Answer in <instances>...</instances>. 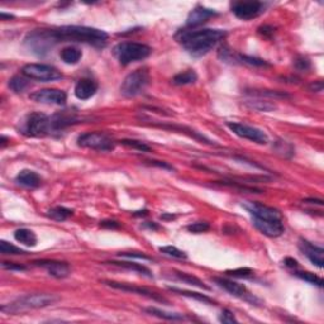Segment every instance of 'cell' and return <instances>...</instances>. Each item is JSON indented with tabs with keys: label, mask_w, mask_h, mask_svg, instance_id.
<instances>
[{
	"label": "cell",
	"mask_w": 324,
	"mask_h": 324,
	"mask_svg": "<svg viewBox=\"0 0 324 324\" xmlns=\"http://www.w3.org/2000/svg\"><path fill=\"white\" fill-rule=\"evenodd\" d=\"M107 32L84 25H65L60 28L36 29L25 36L24 46L31 54L43 57L55 46L65 42L92 44L94 47L103 48L108 42Z\"/></svg>",
	"instance_id": "6da1fadb"
},
{
	"label": "cell",
	"mask_w": 324,
	"mask_h": 324,
	"mask_svg": "<svg viewBox=\"0 0 324 324\" xmlns=\"http://www.w3.org/2000/svg\"><path fill=\"white\" fill-rule=\"evenodd\" d=\"M226 36L223 29H184L177 33L176 39L188 54L200 57L213 50Z\"/></svg>",
	"instance_id": "7a4b0ae2"
},
{
	"label": "cell",
	"mask_w": 324,
	"mask_h": 324,
	"mask_svg": "<svg viewBox=\"0 0 324 324\" xmlns=\"http://www.w3.org/2000/svg\"><path fill=\"white\" fill-rule=\"evenodd\" d=\"M58 300H60V296L55 295V294H27V295L19 296L14 302L1 306V312L6 313V314H18V313H24L28 310L54 305Z\"/></svg>",
	"instance_id": "3957f363"
},
{
	"label": "cell",
	"mask_w": 324,
	"mask_h": 324,
	"mask_svg": "<svg viewBox=\"0 0 324 324\" xmlns=\"http://www.w3.org/2000/svg\"><path fill=\"white\" fill-rule=\"evenodd\" d=\"M19 133L25 137H44L52 134V126H51V116L43 113H31L25 115L19 124Z\"/></svg>",
	"instance_id": "277c9868"
},
{
	"label": "cell",
	"mask_w": 324,
	"mask_h": 324,
	"mask_svg": "<svg viewBox=\"0 0 324 324\" xmlns=\"http://www.w3.org/2000/svg\"><path fill=\"white\" fill-rule=\"evenodd\" d=\"M151 52L152 50L150 46L138 42H122L113 48L114 56L123 66L145 60L151 55Z\"/></svg>",
	"instance_id": "5b68a950"
},
{
	"label": "cell",
	"mask_w": 324,
	"mask_h": 324,
	"mask_svg": "<svg viewBox=\"0 0 324 324\" xmlns=\"http://www.w3.org/2000/svg\"><path fill=\"white\" fill-rule=\"evenodd\" d=\"M150 82V74L146 69H138L126 76L120 85V93L124 98H135L145 92Z\"/></svg>",
	"instance_id": "8992f818"
},
{
	"label": "cell",
	"mask_w": 324,
	"mask_h": 324,
	"mask_svg": "<svg viewBox=\"0 0 324 324\" xmlns=\"http://www.w3.org/2000/svg\"><path fill=\"white\" fill-rule=\"evenodd\" d=\"M22 75L28 77L29 80H37L41 82L56 81V80L63 79V75L61 71L51 65H44V63H28L23 66Z\"/></svg>",
	"instance_id": "52a82bcc"
},
{
	"label": "cell",
	"mask_w": 324,
	"mask_h": 324,
	"mask_svg": "<svg viewBox=\"0 0 324 324\" xmlns=\"http://www.w3.org/2000/svg\"><path fill=\"white\" fill-rule=\"evenodd\" d=\"M77 145L80 147L90 148V150L101 152L113 151L114 147H115L113 139L110 138L109 135L101 132H88L79 135Z\"/></svg>",
	"instance_id": "ba28073f"
},
{
	"label": "cell",
	"mask_w": 324,
	"mask_h": 324,
	"mask_svg": "<svg viewBox=\"0 0 324 324\" xmlns=\"http://www.w3.org/2000/svg\"><path fill=\"white\" fill-rule=\"evenodd\" d=\"M227 127L232 131L233 133L241 138L248 139V141L255 142L258 145H266L268 142L267 134L261 131V129L256 128V127L248 126L245 123H237V122H228Z\"/></svg>",
	"instance_id": "9c48e42d"
},
{
	"label": "cell",
	"mask_w": 324,
	"mask_h": 324,
	"mask_svg": "<svg viewBox=\"0 0 324 324\" xmlns=\"http://www.w3.org/2000/svg\"><path fill=\"white\" fill-rule=\"evenodd\" d=\"M233 14L241 20H251L257 18L265 12V4L262 1H236L232 4Z\"/></svg>",
	"instance_id": "30bf717a"
},
{
	"label": "cell",
	"mask_w": 324,
	"mask_h": 324,
	"mask_svg": "<svg viewBox=\"0 0 324 324\" xmlns=\"http://www.w3.org/2000/svg\"><path fill=\"white\" fill-rule=\"evenodd\" d=\"M29 98L39 104L65 105L67 100V94L60 89H42L31 94Z\"/></svg>",
	"instance_id": "8fae6325"
},
{
	"label": "cell",
	"mask_w": 324,
	"mask_h": 324,
	"mask_svg": "<svg viewBox=\"0 0 324 324\" xmlns=\"http://www.w3.org/2000/svg\"><path fill=\"white\" fill-rule=\"evenodd\" d=\"M213 281L217 284L218 286H220L222 289L228 291L230 295L241 298V299H245L249 303H253L256 300L255 298L252 296V294L247 290V287H246L245 285H242V284L237 283V281L229 280V279H226V277H213Z\"/></svg>",
	"instance_id": "7c38bea8"
},
{
	"label": "cell",
	"mask_w": 324,
	"mask_h": 324,
	"mask_svg": "<svg viewBox=\"0 0 324 324\" xmlns=\"http://www.w3.org/2000/svg\"><path fill=\"white\" fill-rule=\"evenodd\" d=\"M35 266H39V267L44 268L47 271V274L50 276L55 277V279H65L71 274V268L67 262L63 261H55V260H38V261L33 262Z\"/></svg>",
	"instance_id": "4fadbf2b"
},
{
	"label": "cell",
	"mask_w": 324,
	"mask_h": 324,
	"mask_svg": "<svg viewBox=\"0 0 324 324\" xmlns=\"http://www.w3.org/2000/svg\"><path fill=\"white\" fill-rule=\"evenodd\" d=\"M253 226L264 236L270 237V238L280 237L285 230L283 219H253Z\"/></svg>",
	"instance_id": "5bb4252c"
},
{
	"label": "cell",
	"mask_w": 324,
	"mask_h": 324,
	"mask_svg": "<svg viewBox=\"0 0 324 324\" xmlns=\"http://www.w3.org/2000/svg\"><path fill=\"white\" fill-rule=\"evenodd\" d=\"M105 285L108 286L113 287L116 290H122V291H127V293H132V294H138V295L146 296V298H150V299L157 300V302L166 303L167 300L164 299L162 296L158 295L157 293L151 291L147 287H141V286H134L132 284H127V283H118V281H104Z\"/></svg>",
	"instance_id": "9a60e30c"
},
{
	"label": "cell",
	"mask_w": 324,
	"mask_h": 324,
	"mask_svg": "<svg viewBox=\"0 0 324 324\" xmlns=\"http://www.w3.org/2000/svg\"><path fill=\"white\" fill-rule=\"evenodd\" d=\"M299 249L313 265H315L318 268H323L324 249L322 247L313 245L312 242H309L306 239L300 238Z\"/></svg>",
	"instance_id": "2e32d148"
},
{
	"label": "cell",
	"mask_w": 324,
	"mask_h": 324,
	"mask_svg": "<svg viewBox=\"0 0 324 324\" xmlns=\"http://www.w3.org/2000/svg\"><path fill=\"white\" fill-rule=\"evenodd\" d=\"M218 16V13L214 9L204 8L202 5H198L195 9H192L186 18V27L189 29H194L199 25L204 24L209 18Z\"/></svg>",
	"instance_id": "e0dca14e"
},
{
	"label": "cell",
	"mask_w": 324,
	"mask_h": 324,
	"mask_svg": "<svg viewBox=\"0 0 324 324\" xmlns=\"http://www.w3.org/2000/svg\"><path fill=\"white\" fill-rule=\"evenodd\" d=\"M98 84L92 79H81L75 85L74 93L79 100H88L98 92Z\"/></svg>",
	"instance_id": "ac0fdd59"
},
{
	"label": "cell",
	"mask_w": 324,
	"mask_h": 324,
	"mask_svg": "<svg viewBox=\"0 0 324 324\" xmlns=\"http://www.w3.org/2000/svg\"><path fill=\"white\" fill-rule=\"evenodd\" d=\"M16 183L23 188H28V189H36L39 188L42 184L41 176L37 172L32 170H22L16 176Z\"/></svg>",
	"instance_id": "d6986e66"
},
{
	"label": "cell",
	"mask_w": 324,
	"mask_h": 324,
	"mask_svg": "<svg viewBox=\"0 0 324 324\" xmlns=\"http://www.w3.org/2000/svg\"><path fill=\"white\" fill-rule=\"evenodd\" d=\"M14 238L17 242L22 243L28 247H35L37 245V236L33 230L28 229V228H18L14 232Z\"/></svg>",
	"instance_id": "ffe728a7"
},
{
	"label": "cell",
	"mask_w": 324,
	"mask_h": 324,
	"mask_svg": "<svg viewBox=\"0 0 324 324\" xmlns=\"http://www.w3.org/2000/svg\"><path fill=\"white\" fill-rule=\"evenodd\" d=\"M60 57L61 60L65 63H67V65H76L81 60L82 52L79 48L74 47V46H69V47H65L61 50Z\"/></svg>",
	"instance_id": "44dd1931"
},
{
	"label": "cell",
	"mask_w": 324,
	"mask_h": 324,
	"mask_svg": "<svg viewBox=\"0 0 324 324\" xmlns=\"http://www.w3.org/2000/svg\"><path fill=\"white\" fill-rule=\"evenodd\" d=\"M108 264H112L114 266H119V267L126 268V270H131V271H135V272H138L141 275H145L147 277H152L151 271L148 270L146 266H143L142 264H135V262H131V261H110Z\"/></svg>",
	"instance_id": "7402d4cb"
},
{
	"label": "cell",
	"mask_w": 324,
	"mask_h": 324,
	"mask_svg": "<svg viewBox=\"0 0 324 324\" xmlns=\"http://www.w3.org/2000/svg\"><path fill=\"white\" fill-rule=\"evenodd\" d=\"M198 80V75L194 70H186L183 73L177 74L172 77V84L177 86H184V85H190L194 84Z\"/></svg>",
	"instance_id": "603a6c76"
},
{
	"label": "cell",
	"mask_w": 324,
	"mask_h": 324,
	"mask_svg": "<svg viewBox=\"0 0 324 324\" xmlns=\"http://www.w3.org/2000/svg\"><path fill=\"white\" fill-rule=\"evenodd\" d=\"M73 214V209L66 208V207H61V205L54 207V208H51L50 210L47 211V217L51 218V219L56 220V222H65V220L69 219Z\"/></svg>",
	"instance_id": "cb8c5ba5"
},
{
	"label": "cell",
	"mask_w": 324,
	"mask_h": 324,
	"mask_svg": "<svg viewBox=\"0 0 324 324\" xmlns=\"http://www.w3.org/2000/svg\"><path fill=\"white\" fill-rule=\"evenodd\" d=\"M169 290H171L172 293L180 294V295L188 296V298H191V299H195V300H199V302L205 303V304H210V305H215V304H217L215 300H213L211 298H209V296L204 295V294H199V293H195V291H189V290L176 289V287H169Z\"/></svg>",
	"instance_id": "d4e9b609"
},
{
	"label": "cell",
	"mask_w": 324,
	"mask_h": 324,
	"mask_svg": "<svg viewBox=\"0 0 324 324\" xmlns=\"http://www.w3.org/2000/svg\"><path fill=\"white\" fill-rule=\"evenodd\" d=\"M31 85V82H29L28 77H25V76H13L12 79L9 80V88L12 89L14 93H24L27 89L29 88Z\"/></svg>",
	"instance_id": "484cf974"
},
{
	"label": "cell",
	"mask_w": 324,
	"mask_h": 324,
	"mask_svg": "<svg viewBox=\"0 0 324 324\" xmlns=\"http://www.w3.org/2000/svg\"><path fill=\"white\" fill-rule=\"evenodd\" d=\"M145 310L148 314H151L153 315V317H157V318L161 319H166V321H183V319H185V317H184L183 314H179V313H169L157 308H146Z\"/></svg>",
	"instance_id": "4316f807"
},
{
	"label": "cell",
	"mask_w": 324,
	"mask_h": 324,
	"mask_svg": "<svg viewBox=\"0 0 324 324\" xmlns=\"http://www.w3.org/2000/svg\"><path fill=\"white\" fill-rule=\"evenodd\" d=\"M175 276L179 279L180 281H184V283L189 284V285H192V286H196V287H200V289H204V290H210V287L207 286L204 283H203L199 277L194 276V275H190V274H186V272H181V271H176L175 272Z\"/></svg>",
	"instance_id": "83f0119b"
},
{
	"label": "cell",
	"mask_w": 324,
	"mask_h": 324,
	"mask_svg": "<svg viewBox=\"0 0 324 324\" xmlns=\"http://www.w3.org/2000/svg\"><path fill=\"white\" fill-rule=\"evenodd\" d=\"M246 94L251 95V96H257V98H265V96L272 99L289 98V95L285 94V93L275 92V90H257V89H253V90H246Z\"/></svg>",
	"instance_id": "f1b7e54d"
},
{
	"label": "cell",
	"mask_w": 324,
	"mask_h": 324,
	"mask_svg": "<svg viewBox=\"0 0 324 324\" xmlns=\"http://www.w3.org/2000/svg\"><path fill=\"white\" fill-rule=\"evenodd\" d=\"M236 61H239L241 63H245V65H249V66H255V67H268L270 66V63H267L265 60L257 58V57L246 56V55H237Z\"/></svg>",
	"instance_id": "f546056e"
},
{
	"label": "cell",
	"mask_w": 324,
	"mask_h": 324,
	"mask_svg": "<svg viewBox=\"0 0 324 324\" xmlns=\"http://www.w3.org/2000/svg\"><path fill=\"white\" fill-rule=\"evenodd\" d=\"M0 253H1V255L18 256V255H25L27 252H25L24 249L17 247V246L12 245V243L6 242V241H0Z\"/></svg>",
	"instance_id": "4dcf8cb0"
},
{
	"label": "cell",
	"mask_w": 324,
	"mask_h": 324,
	"mask_svg": "<svg viewBox=\"0 0 324 324\" xmlns=\"http://www.w3.org/2000/svg\"><path fill=\"white\" fill-rule=\"evenodd\" d=\"M294 275H295L296 277L302 279V280L306 281V283L312 284V285H317V286L319 287L323 286V280L315 274H313V272H308V271H295Z\"/></svg>",
	"instance_id": "1f68e13d"
},
{
	"label": "cell",
	"mask_w": 324,
	"mask_h": 324,
	"mask_svg": "<svg viewBox=\"0 0 324 324\" xmlns=\"http://www.w3.org/2000/svg\"><path fill=\"white\" fill-rule=\"evenodd\" d=\"M158 249H160L161 253H164V255L169 256V257L177 258V260H185L188 257L185 252L179 249L175 246H164V247H160Z\"/></svg>",
	"instance_id": "d6a6232c"
},
{
	"label": "cell",
	"mask_w": 324,
	"mask_h": 324,
	"mask_svg": "<svg viewBox=\"0 0 324 324\" xmlns=\"http://www.w3.org/2000/svg\"><path fill=\"white\" fill-rule=\"evenodd\" d=\"M247 105L252 109L256 110H261V112H270V110H274L275 104H271L270 101H265V100H249L247 101Z\"/></svg>",
	"instance_id": "836d02e7"
},
{
	"label": "cell",
	"mask_w": 324,
	"mask_h": 324,
	"mask_svg": "<svg viewBox=\"0 0 324 324\" xmlns=\"http://www.w3.org/2000/svg\"><path fill=\"white\" fill-rule=\"evenodd\" d=\"M227 275H229V276L233 277H238V279H248L253 275V270L248 267H239V268H234V270H228L226 271Z\"/></svg>",
	"instance_id": "e575fe53"
},
{
	"label": "cell",
	"mask_w": 324,
	"mask_h": 324,
	"mask_svg": "<svg viewBox=\"0 0 324 324\" xmlns=\"http://www.w3.org/2000/svg\"><path fill=\"white\" fill-rule=\"evenodd\" d=\"M120 142H122V145L128 146V147L134 148V150H138V151H141V152H150V151H151L150 146L146 145L145 142L135 141V139H123V141H120Z\"/></svg>",
	"instance_id": "d590c367"
},
{
	"label": "cell",
	"mask_w": 324,
	"mask_h": 324,
	"mask_svg": "<svg viewBox=\"0 0 324 324\" xmlns=\"http://www.w3.org/2000/svg\"><path fill=\"white\" fill-rule=\"evenodd\" d=\"M186 229L189 230L190 233L200 234V233H204L210 229V226H209V223H207V222H195V223H191L186 227Z\"/></svg>",
	"instance_id": "8d00e7d4"
},
{
	"label": "cell",
	"mask_w": 324,
	"mask_h": 324,
	"mask_svg": "<svg viewBox=\"0 0 324 324\" xmlns=\"http://www.w3.org/2000/svg\"><path fill=\"white\" fill-rule=\"evenodd\" d=\"M219 322L220 323L232 324V323H237L238 321H237L236 317H234V314H233L230 310H228V309H223L219 315Z\"/></svg>",
	"instance_id": "74e56055"
},
{
	"label": "cell",
	"mask_w": 324,
	"mask_h": 324,
	"mask_svg": "<svg viewBox=\"0 0 324 324\" xmlns=\"http://www.w3.org/2000/svg\"><path fill=\"white\" fill-rule=\"evenodd\" d=\"M294 66H295L296 70H299V71H308L310 69V61L306 58V57H298L294 62Z\"/></svg>",
	"instance_id": "f35d334b"
},
{
	"label": "cell",
	"mask_w": 324,
	"mask_h": 324,
	"mask_svg": "<svg viewBox=\"0 0 324 324\" xmlns=\"http://www.w3.org/2000/svg\"><path fill=\"white\" fill-rule=\"evenodd\" d=\"M1 266H3V268H5V270H9V271H25L27 270V267H25L24 265L16 264V262H3Z\"/></svg>",
	"instance_id": "ab89813d"
},
{
	"label": "cell",
	"mask_w": 324,
	"mask_h": 324,
	"mask_svg": "<svg viewBox=\"0 0 324 324\" xmlns=\"http://www.w3.org/2000/svg\"><path fill=\"white\" fill-rule=\"evenodd\" d=\"M119 257H126V258H138V260H146V261H152L151 257L146 256L145 253H137V252H133V253H128V252H124V253H119Z\"/></svg>",
	"instance_id": "60d3db41"
},
{
	"label": "cell",
	"mask_w": 324,
	"mask_h": 324,
	"mask_svg": "<svg viewBox=\"0 0 324 324\" xmlns=\"http://www.w3.org/2000/svg\"><path fill=\"white\" fill-rule=\"evenodd\" d=\"M100 227H103V228H109V229H116V228H119L120 224L118 223L116 220L108 219V220H103V222H100Z\"/></svg>",
	"instance_id": "b9f144b4"
},
{
	"label": "cell",
	"mask_w": 324,
	"mask_h": 324,
	"mask_svg": "<svg viewBox=\"0 0 324 324\" xmlns=\"http://www.w3.org/2000/svg\"><path fill=\"white\" fill-rule=\"evenodd\" d=\"M150 165H153V166H158V167H164L166 170H173V167L170 166V165H167L166 162H161V161H154V160H150L146 161Z\"/></svg>",
	"instance_id": "7bdbcfd3"
},
{
	"label": "cell",
	"mask_w": 324,
	"mask_h": 324,
	"mask_svg": "<svg viewBox=\"0 0 324 324\" xmlns=\"http://www.w3.org/2000/svg\"><path fill=\"white\" fill-rule=\"evenodd\" d=\"M284 264H285V266L289 268H298V266H299V264H298V261L296 260H294V258L291 257H286L285 260H284Z\"/></svg>",
	"instance_id": "ee69618b"
},
{
	"label": "cell",
	"mask_w": 324,
	"mask_h": 324,
	"mask_svg": "<svg viewBox=\"0 0 324 324\" xmlns=\"http://www.w3.org/2000/svg\"><path fill=\"white\" fill-rule=\"evenodd\" d=\"M258 31H260V33H262V35L265 36H267L268 33H270V35H274V28H272V27H268V25H264L261 28H258Z\"/></svg>",
	"instance_id": "f6af8a7d"
},
{
	"label": "cell",
	"mask_w": 324,
	"mask_h": 324,
	"mask_svg": "<svg viewBox=\"0 0 324 324\" xmlns=\"http://www.w3.org/2000/svg\"><path fill=\"white\" fill-rule=\"evenodd\" d=\"M143 228H148V229H151V230H157L160 227L154 223V222H146V223L143 224Z\"/></svg>",
	"instance_id": "bcb514c9"
},
{
	"label": "cell",
	"mask_w": 324,
	"mask_h": 324,
	"mask_svg": "<svg viewBox=\"0 0 324 324\" xmlns=\"http://www.w3.org/2000/svg\"><path fill=\"white\" fill-rule=\"evenodd\" d=\"M310 89H312L313 92H322V89H323V82L322 81L314 82V84L310 85Z\"/></svg>",
	"instance_id": "7dc6e473"
},
{
	"label": "cell",
	"mask_w": 324,
	"mask_h": 324,
	"mask_svg": "<svg viewBox=\"0 0 324 324\" xmlns=\"http://www.w3.org/2000/svg\"><path fill=\"white\" fill-rule=\"evenodd\" d=\"M0 18H1V20H5V19H13L14 17L12 16V14H5V13H0Z\"/></svg>",
	"instance_id": "c3c4849f"
},
{
	"label": "cell",
	"mask_w": 324,
	"mask_h": 324,
	"mask_svg": "<svg viewBox=\"0 0 324 324\" xmlns=\"http://www.w3.org/2000/svg\"><path fill=\"white\" fill-rule=\"evenodd\" d=\"M134 215L135 217H141V215L142 217H145V215H147V210L145 209V210L142 211H137V213H134Z\"/></svg>",
	"instance_id": "681fc988"
},
{
	"label": "cell",
	"mask_w": 324,
	"mask_h": 324,
	"mask_svg": "<svg viewBox=\"0 0 324 324\" xmlns=\"http://www.w3.org/2000/svg\"><path fill=\"white\" fill-rule=\"evenodd\" d=\"M0 142H1V147H5L6 138H5V137H4V135H1V139H0Z\"/></svg>",
	"instance_id": "f907efd6"
}]
</instances>
